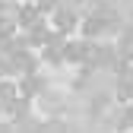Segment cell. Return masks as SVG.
I'll use <instances>...</instances> for the list:
<instances>
[{"mask_svg":"<svg viewBox=\"0 0 133 133\" xmlns=\"http://www.w3.org/2000/svg\"><path fill=\"white\" fill-rule=\"evenodd\" d=\"M82 35L86 38H108V35H117L121 25H124V13L117 6V0H92L89 13L82 16Z\"/></svg>","mask_w":133,"mask_h":133,"instance_id":"6da1fadb","label":"cell"},{"mask_svg":"<svg viewBox=\"0 0 133 133\" xmlns=\"http://www.w3.org/2000/svg\"><path fill=\"white\" fill-rule=\"evenodd\" d=\"M51 22H54V32L66 35V32H73V29L82 22V13H79L76 3H70V0H60V3L51 10Z\"/></svg>","mask_w":133,"mask_h":133,"instance_id":"7a4b0ae2","label":"cell"},{"mask_svg":"<svg viewBox=\"0 0 133 133\" xmlns=\"http://www.w3.org/2000/svg\"><path fill=\"white\" fill-rule=\"evenodd\" d=\"M114 51H117V57H121L124 63H130V60H133V22L121 25V32H117V44H114Z\"/></svg>","mask_w":133,"mask_h":133,"instance_id":"3957f363","label":"cell"},{"mask_svg":"<svg viewBox=\"0 0 133 133\" xmlns=\"http://www.w3.org/2000/svg\"><path fill=\"white\" fill-rule=\"evenodd\" d=\"M121 124L124 130H133V98H127V105L121 108Z\"/></svg>","mask_w":133,"mask_h":133,"instance_id":"277c9868","label":"cell"},{"mask_svg":"<svg viewBox=\"0 0 133 133\" xmlns=\"http://www.w3.org/2000/svg\"><path fill=\"white\" fill-rule=\"evenodd\" d=\"M0 133H16V130H13L10 124H0Z\"/></svg>","mask_w":133,"mask_h":133,"instance_id":"5b68a950","label":"cell"}]
</instances>
